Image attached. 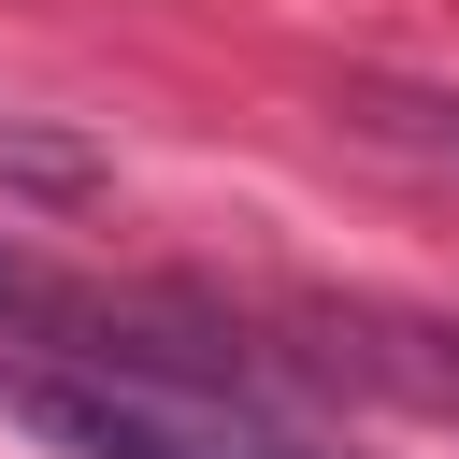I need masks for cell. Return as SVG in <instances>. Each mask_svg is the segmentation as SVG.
Listing matches in <instances>:
<instances>
[{"mask_svg": "<svg viewBox=\"0 0 459 459\" xmlns=\"http://www.w3.org/2000/svg\"><path fill=\"white\" fill-rule=\"evenodd\" d=\"M373 129H387V143H416V158H445V172H459V100H373Z\"/></svg>", "mask_w": 459, "mask_h": 459, "instance_id": "7a4b0ae2", "label": "cell"}, {"mask_svg": "<svg viewBox=\"0 0 459 459\" xmlns=\"http://www.w3.org/2000/svg\"><path fill=\"white\" fill-rule=\"evenodd\" d=\"M0 416L43 430L57 459H344L301 416H273L258 387L215 373H129V359H14Z\"/></svg>", "mask_w": 459, "mask_h": 459, "instance_id": "6da1fadb", "label": "cell"}]
</instances>
